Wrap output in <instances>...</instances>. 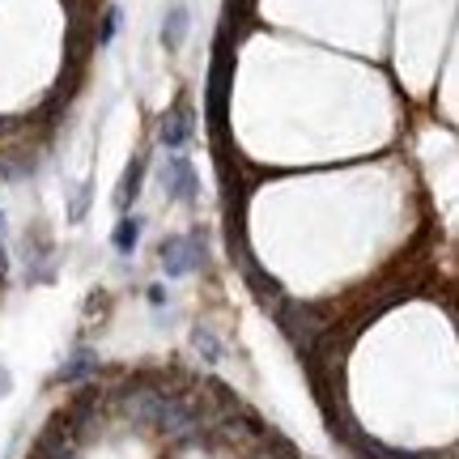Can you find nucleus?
<instances>
[{
    "instance_id": "obj_17",
    "label": "nucleus",
    "mask_w": 459,
    "mask_h": 459,
    "mask_svg": "<svg viewBox=\"0 0 459 459\" xmlns=\"http://www.w3.org/2000/svg\"><path fill=\"white\" fill-rule=\"evenodd\" d=\"M149 302H153V307H162V302H166V290H162V285H149Z\"/></svg>"
},
{
    "instance_id": "obj_4",
    "label": "nucleus",
    "mask_w": 459,
    "mask_h": 459,
    "mask_svg": "<svg viewBox=\"0 0 459 459\" xmlns=\"http://www.w3.org/2000/svg\"><path fill=\"white\" fill-rule=\"evenodd\" d=\"M85 446L73 438V429H68V421L56 412L48 426L39 429V438L30 443V455L26 459H82Z\"/></svg>"
},
{
    "instance_id": "obj_15",
    "label": "nucleus",
    "mask_w": 459,
    "mask_h": 459,
    "mask_svg": "<svg viewBox=\"0 0 459 459\" xmlns=\"http://www.w3.org/2000/svg\"><path fill=\"white\" fill-rule=\"evenodd\" d=\"M115 34H119V9H115V4H107V9H102L99 30H94V43H99V48H111Z\"/></svg>"
},
{
    "instance_id": "obj_2",
    "label": "nucleus",
    "mask_w": 459,
    "mask_h": 459,
    "mask_svg": "<svg viewBox=\"0 0 459 459\" xmlns=\"http://www.w3.org/2000/svg\"><path fill=\"white\" fill-rule=\"evenodd\" d=\"M158 264L170 281L192 277L209 264V230H183V234H166L158 243Z\"/></svg>"
},
{
    "instance_id": "obj_8",
    "label": "nucleus",
    "mask_w": 459,
    "mask_h": 459,
    "mask_svg": "<svg viewBox=\"0 0 459 459\" xmlns=\"http://www.w3.org/2000/svg\"><path fill=\"white\" fill-rule=\"evenodd\" d=\"M102 375V358L99 349H90V344H73L68 349V358L60 361V370H56V383H65V387H82L90 378Z\"/></svg>"
},
{
    "instance_id": "obj_14",
    "label": "nucleus",
    "mask_w": 459,
    "mask_h": 459,
    "mask_svg": "<svg viewBox=\"0 0 459 459\" xmlns=\"http://www.w3.org/2000/svg\"><path fill=\"white\" fill-rule=\"evenodd\" d=\"M90 204H94V183L85 179L82 187L73 192V200H68V221H73V226H82L85 213H90Z\"/></svg>"
},
{
    "instance_id": "obj_9",
    "label": "nucleus",
    "mask_w": 459,
    "mask_h": 459,
    "mask_svg": "<svg viewBox=\"0 0 459 459\" xmlns=\"http://www.w3.org/2000/svg\"><path fill=\"white\" fill-rule=\"evenodd\" d=\"M145 175H149V158H145V153H136V158L124 166V175H119V187H115V209H119V213H128L132 204L141 200Z\"/></svg>"
},
{
    "instance_id": "obj_16",
    "label": "nucleus",
    "mask_w": 459,
    "mask_h": 459,
    "mask_svg": "<svg viewBox=\"0 0 459 459\" xmlns=\"http://www.w3.org/2000/svg\"><path fill=\"white\" fill-rule=\"evenodd\" d=\"M9 277H13V260H9V247H4V238H0V290L9 285Z\"/></svg>"
},
{
    "instance_id": "obj_7",
    "label": "nucleus",
    "mask_w": 459,
    "mask_h": 459,
    "mask_svg": "<svg viewBox=\"0 0 459 459\" xmlns=\"http://www.w3.org/2000/svg\"><path fill=\"white\" fill-rule=\"evenodd\" d=\"M22 251H26V285H51L60 268H56V247H51L48 234H43L39 226L26 230Z\"/></svg>"
},
{
    "instance_id": "obj_3",
    "label": "nucleus",
    "mask_w": 459,
    "mask_h": 459,
    "mask_svg": "<svg viewBox=\"0 0 459 459\" xmlns=\"http://www.w3.org/2000/svg\"><path fill=\"white\" fill-rule=\"evenodd\" d=\"M230 82H234V43H230L226 34H217L213 43V65H209V99H204V107H209V124H213V132L221 136L226 132V115H230Z\"/></svg>"
},
{
    "instance_id": "obj_11",
    "label": "nucleus",
    "mask_w": 459,
    "mask_h": 459,
    "mask_svg": "<svg viewBox=\"0 0 459 459\" xmlns=\"http://www.w3.org/2000/svg\"><path fill=\"white\" fill-rule=\"evenodd\" d=\"M187 26H192V13H187V4H183V0H175V4L166 9V17H162V48L179 51L183 39H187Z\"/></svg>"
},
{
    "instance_id": "obj_18",
    "label": "nucleus",
    "mask_w": 459,
    "mask_h": 459,
    "mask_svg": "<svg viewBox=\"0 0 459 459\" xmlns=\"http://www.w3.org/2000/svg\"><path fill=\"white\" fill-rule=\"evenodd\" d=\"M9 387H13V383H9V370H0V395H9Z\"/></svg>"
},
{
    "instance_id": "obj_10",
    "label": "nucleus",
    "mask_w": 459,
    "mask_h": 459,
    "mask_svg": "<svg viewBox=\"0 0 459 459\" xmlns=\"http://www.w3.org/2000/svg\"><path fill=\"white\" fill-rule=\"evenodd\" d=\"M141 230H145V217L141 213H119V221H115V230H111L115 255H132V251L141 247Z\"/></svg>"
},
{
    "instance_id": "obj_13",
    "label": "nucleus",
    "mask_w": 459,
    "mask_h": 459,
    "mask_svg": "<svg viewBox=\"0 0 459 459\" xmlns=\"http://www.w3.org/2000/svg\"><path fill=\"white\" fill-rule=\"evenodd\" d=\"M192 349H196V353H200L204 361H209V366H217V361L226 358V349H221V341H217V336H213L209 328H200V324L192 328Z\"/></svg>"
},
{
    "instance_id": "obj_6",
    "label": "nucleus",
    "mask_w": 459,
    "mask_h": 459,
    "mask_svg": "<svg viewBox=\"0 0 459 459\" xmlns=\"http://www.w3.org/2000/svg\"><path fill=\"white\" fill-rule=\"evenodd\" d=\"M162 192L179 204H196L200 200V175L187 153H170L162 162Z\"/></svg>"
},
{
    "instance_id": "obj_19",
    "label": "nucleus",
    "mask_w": 459,
    "mask_h": 459,
    "mask_svg": "<svg viewBox=\"0 0 459 459\" xmlns=\"http://www.w3.org/2000/svg\"><path fill=\"white\" fill-rule=\"evenodd\" d=\"M0 238H4V204H0Z\"/></svg>"
},
{
    "instance_id": "obj_1",
    "label": "nucleus",
    "mask_w": 459,
    "mask_h": 459,
    "mask_svg": "<svg viewBox=\"0 0 459 459\" xmlns=\"http://www.w3.org/2000/svg\"><path fill=\"white\" fill-rule=\"evenodd\" d=\"M273 319H277V328L285 332V341L298 349V358L311 349L324 332L336 324V307H324V302H302V298H285L277 311H273Z\"/></svg>"
},
{
    "instance_id": "obj_5",
    "label": "nucleus",
    "mask_w": 459,
    "mask_h": 459,
    "mask_svg": "<svg viewBox=\"0 0 459 459\" xmlns=\"http://www.w3.org/2000/svg\"><path fill=\"white\" fill-rule=\"evenodd\" d=\"M192 136H196V107L187 99H175L170 111L162 115V124H158V145L170 149V153H183L192 145Z\"/></svg>"
},
{
    "instance_id": "obj_12",
    "label": "nucleus",
    "mask_w": 459,
    "mask_h": 459,
    "mask_svg": "<svg viewBox=\"0 0 459 459\" xmlns=\"http://www.w3.org/2000/svg\"><path fill=\"white\" fill-rule=\"evenodd\" d=\"M30 175H34V153H26V149L0 153V183H22Z\"/></svg>"
}]
</instances>
